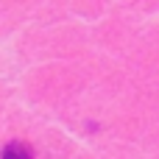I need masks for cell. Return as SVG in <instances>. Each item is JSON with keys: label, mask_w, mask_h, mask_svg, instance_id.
Instances as JSON below:
<instances>
[{"label": "cell", "mask_w": 159, "mask_h": 159, "mask_svg": "<svg viewBox=\"0 0 159 159\" xmlns=\"http://www.w3.org/2000/svg\"><path fill=\"white\" fill-rule=\"evenodd\" d=\"M0 159H34V151H31V145H28V143L11 140V143H8V145L3 148Z\"/></svg>", "instance_id": "1"}]
</instances>
